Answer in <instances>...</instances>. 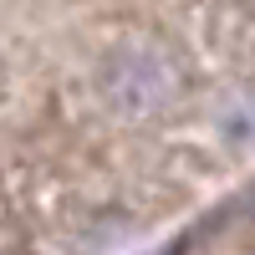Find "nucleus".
Masks as SVG:
<instances>
[{
  "label": "nucleus",
  "instance_id": "obj_1",
  "mask_svg": "<svg viewBox=\"0 0 255 255\" xmlns=\"http://www.w3.org/2000/svg\"><path fill=\"white\" fill-rule=\"evenodd\" d=\"M255 138V0H0V255H138Z\"/></svg>",
  "mask_w": 255,
  "mask_h": 255
}]
</instances>
